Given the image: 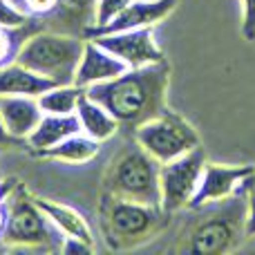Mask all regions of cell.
Here are the masks:
<instances>
[{
  "instance_id": "obj_1",
  "label": "cell",
  "mask_w": 255,
  "mask_h": 255,
  "mask_svg": "<svg viewBox=\"0 0 255 255\" xmlns=\"http://www.w3.org/2000/svg\"><path fill=\"white\" fill-rule=\"evenodd\" d=\"M168 92V65L154 63L130 67L124 74L85 88V94L106 106L121 126L136 128L163 110Z\"/></svg>"
},
{
  "instance_id": "obj_2",
  "label": "cell",
  "mask_w": 255,
  "mask_h": 255,
  "mask_svg": "<svg viewBox=\"0 0 255 255\" xmlns=\"http://www.w3.org/2000/svg\"><path fill=\"white\" fill-rule=\"evenodd\" d=\"M85 38L70 34L40 31L34 34L18 47L13 61L22 63L36 74L47 76L54 83H74L76 67L83 54Z\"/></svg>"
},
{
  "instance_id": "obj_3",
  "label": "cell",
  "mask_w": 255,
  "mask_h": 255,
  "mask_svg": "<svg viewBox=\"0 0 255 255\" xmlns=\"http://www.w3.org/2000/svg\"><path fill=\"white\" fill-rule=\"evenodd\" d=\"M159 168L161 163L134 141V145H128L112 163L108 175V195L150 204V206H161Z\"/></svg>"
},
{
  "instance_id": "obj_4",
  "label": "cell",
  "mask_w": 255,
  "mask_h": 255,
  "mask_svg": "<svg viewBox=\"0 0 255 255\" xmlns=\"http://www.w3.org/2000/svg\"><path fill=\"white\" fill-rule=\"evenodd\" d=\"M0 238L11 249H56L61 251L65 235L49 222V217L36 204L34 197L20 193L9 199L7 224Z\"/></svg>"
},
{
  "instance_id": "obj_5",
  "label": "cell",
  "mask_w": 255,
  "mask_h": 255,
  "mask_svg": "<svg viewBox=\"0 0 255 255\" xmlns=\"http://www.w3.org/2000/svg\"><path fill=\"white\" fill-rule=\"evenodd\" d=\"M134 141L148 154H152L159 163L177 159L199 145V136L195 128L184 117L168 110H161L152 119L136 126Z\"/></svg>"
},
{
  "instance_id": "obj_6",
  "label": "cell",
  "mask_w": 255,
  "mask_h": 255,
  "mask_svg": "<svg viewBox=\"0 0 255 255\" xmlns=\"http://www.w3.org/2000/svg\"><path fill=\"white\" fill-rule=\"evenodd\" d=\"M166 213L161 206L130 202V199L112 197L103 204V220H106V233L110 240L119 244H134L139 240H148L161 226Z\"/></svg>"
},
{
  "instance_id": "obj_7",
  "label": "cell",
  "mask_w": 255,
  "mask_h": 255,
  "mask_svg": "<svg viewBox=\"0 0 255 255\" xmlns=\"http://www.w3.org/2000/svg\"><path fill=\"white\" fill-rule=\"evenodd\" d=\"M204 166H206V154L199 145L181 157L161 163L159 188H161V211L166 215L179 213L181 208L190 206L199 188Z\"/></svg>"
},
{
  "instance_id": "obj_8",
  "label": "cell",
  "mask_w": 255,
  "mask_h": 255,
  "mask_svg": "<svg viewBox=\"0 0 255 255\" xmlns=\"http://www.w3.org/2000/svg\"><path fill=\"white\" fill-rule=\"evenodd\" d=\"M242 190H240V193H242ZM240 193L229 199L226 213H215V215H211L208 220L199 222V224L195 226V231L188 238L190 253L217 255V253L233 251L240 240V233L244 231V217H247V202H249V193H247V197H244V202L238 199Z\"/></svg>"
},
{
  "instance_id": "obj_9",
  "label": "cell",
  "mask_w": 255,
  "mask_h": 255,
  "mask_svg": "<svg viewBox=\"0 0 255 255\" xmlns=\"http://www.w3.org/2000/svg\"><path fill=\"white\" fill-rule=\"evenodd\" d=\"M255 175V166H242V163H208L204 166L199 188L190 202V211L224 204L247 186V181Z\"/></svg>"
},
{
  "instance_id": "obj_10",
  "label": "cell",
  "mask_w": 255,
  "mask_h": 255,
  "mask_svg": "<svg viewBox=\"0 0 255 255\" xmlns=\"http://www.w3.org/2000/svg\"><path fill=\"white\" fill-rule=\"evenodd\" d=\"M90 38H94L112 54H117L128 67H145L163 61V52L154 38V27L112 31V34L90 36Z\"/></svg>"
},
{
  "instance_id": "obj_11",
  "label": "cell",
  "mask_w": 255,
  "mask_h": 255,
  "mask_svg": "<svg viewBox=\"0 0 255 255\" xmlns=\"http://www.w3.org/2000/svg\"><path fill=\"white\" fill-rule=\"evenodd\" d=\"M177 7V0H132L130 4L119 11L106 27L99 29H88L85 38L99 34H112V31H128V29H141V27H157L161 20H166Z\"/></svg>"
},
{
  "instance_id": "obj_12",
  "label": "cell",
  "mask_w": 255,
  "mask_h": 255,
  "mask_svg": "<svg viewBox=\"0 0 255 255\" xmlns=\"http://www.w3.org/2000/svg\"><path fill=\"white\" fill-rule=\"evenodd\" d=\"M126 70H130V67L117 54H112L110 49H106L94 38H85L74 83L81 85V88H90V85L97 83H106V81L124 74Z\"/></svg>"
},
{
  "instance_id": "obj_13",
  "label": "cell",
  "mask_w": 255,
  "mask_h": 255,
  "mask_svg": "<svg viewBox=\"0 0 255 255\" xmlns=\"http://www.w3.org/2000/svg\"><path fill=\"white\" fill-rule=\"evenodd\" d=\"M0 117L13 139L27 141L43 117V108L38 97H0Z\"/></svg>"
},
{
  "instance_id": "obj_14",
  "label": "cell",
  "mask_w": 255,
  "mask_h": 255,
  "mask_svg": "<svg viewBox=\"0 0 255 255\" xmlns=\"http://www.w3.org/2000/svg\"><path fill=\"white\" fill-rule=\"evenodd\" d=\"M54 85L58 83L36 74L18 61L0 65V97H40Z\"/></svg>"
},
{
  "instance_id": "obj_15",
  "label": "cell",
  "mask_w": 255,
  "mask_h": 255,
  "mask_svg": "<svg viewBox=\"0 0 255 255\" xmlns=\"http://www.w3.org/2000/svg\"><path fill=\"white\" fill-rule=\"evenodd\" d=\"M76 132H83L81 130L76 112H72V115H52V112H43L36 130L27 136V145H29L34 152H40V150H45V148H52V145L61 143L63 139L76 134Z\"/></svg>"
},
{
  "instance_id": "obj_16",
  "label": "cell",
  "mask_w": 255,
  "mask_h": 255,
  "mask_svg": "<svg viewBox=\"0 0 255 255\" xmlns=\"http://www.w3.org/2000/svg\"><path fill=\"white\" fill-rule=\"evenodd\" d=\"M76 117H79L81 130L88 136H92V139L101 141V143L112 139L121 128L117 117L106 106H101L92 97H88V94H83V99H81L79 108H76Z\"/></svg>"
},
{
  "instance_id": "obj_17",
  "label": "cell",
  "mask_w": 255,
  "mask_h": 255,
  "mask_svg": "<svg viewBox=\"0 0 255 255\" xmlns=\"http://www.w3.org/2000/svg\"><path fill=\"white\" fill-rule=\"evenodd\" d=\"M34 199H36V204L43 208L45 215L49 217V222H52V224L56 226V229L61 231L63 235L79 238V240H83V242L97 247V244H94L92 229H90L88 220H85V217L81 215L79 211H74V208L67 206V204L54 202V199H43V197H34Z\"/></svg>"
},
{
  "instance_id": "obj_18",
  "label": "cell",
  "mask_w": 255,
  "mask_h": 255,
  "mask_svg": "<svg viewBox=\"0 0 255 255\" xmlns=\"http://www.w3.org/2000/svg\"><path fill=\"white\" fill-rule=\"evenodd\" d=\"M99 148H101V141L88 136L85 132H76V134L63 139L61 143L40 150L38 154L61 163H88L99 154Z\"/></svg>"
},
{
  "instance_id": "obj_19",
  "label": "cell",
  "mask_w": 255,
  "mask_h": 255,
  "mask_svg": "<svg viewBox=\"0 0 255 255\" xmlns=\"http://www.w3.org/2000/svg\"><path fill=\"white\" fill-rule=\"evenodd\" d=\"M85 94V88L76 83H58L49 88L38 97V103L43 112H52V115H72L76 112L81 99Z\"/></svg>"
},
{
  "instance_id": "obj_20",
  "label": "cell",
  "mask_w": 255,
  "mask_h": 255,
  "mask_svg": "<svg viewBox=\"0 0 255 255\" xmlns=\"http://www.w3.org/2000/svg\"><path fill=\"white\" fill-rule=\"evenodd\" d=\"M132 0H97L94 4V13H92V25L88 29H99V27H106L108 22L115 16H119V11L130 4Z\"/></svg>"
},
{
  "instance_id": "obj_21",
  "label": "cell",
  "mask_w": 255,
  "mask_h": 255,
  "mask_svg": "<svg viewBox=\"0 0 255 255\" xmlns=\"http://www.w3.org/2000/svg\"><path fill=\"white\" fill-rule=\"evenodd\" d=\"M29 13L13 0H0V27L2 29H16L27 22Z\"/></svg>"
},
{
  "instance_id": "obj_22",
  "label": "cell",
  "mask_w": 255,
  "mask_h": 255,
  "mask_svg": "<svg viewBox=\"0 0 255 255\" xmlns=\"http://www.w3.org/2000/svg\"><path fill=\"white\" fill-rule=\"evenodd\" d=\"M242 34L247 40H255V0H242Z\"/></svg>"
},
{
  "instance_id": "obj_23",
  "label": "cell",
  "mask_w": 255,
  "mask_h": 255,
  "mask_svg": "<svg viewBox=\"0 0 255 255\" xmlns=\"http://www.w3.org/2000/svg\"><path fill=\"white\" fill-rule=\"evenodd\" d=\"M94 249L97 247H92V244L83 242V240H79V238H70V235H65V238H63V244H61V253H65V255H70V253L90 255V253H94Z\"/></svg>"
},
{
  "instance_id": "obj_24",
  "label": "cell",
  "mask_w": 255,
  "mask_h": 255,
  "mask_svg": "<svg viewBox=\"0 0 255 255\" xmlns=\"http://www.w3.org/2000/svg\"><path fill=\"white\" fill-rule=\"evenodd\" d=\"M27 13H49L58 7V0H22Z\"/></svg>"
},
{
  "instance_id": "obj_25",
  "label": "cell",
  "mask_w": 255,
  "mask_h": 255,
  "mask_svg": "<svg viewBox=\"0 0 255 255\" xmlns=\"http://www.w3.org/2000/svg\"><path fill=\"white\" fill-rule=\"evenodd\" d=\"M244 235L255 238V193L249 188V202H247V217H244Z\"/></svg>"
},
{
  "instance_id": "obj_26",
  "label": "cell",
  "mask_w": 255,
  "mask_h": 255,
  "mask_svg": "<svg viewBox=\"0 0 255 255\" xmlns=\"http://www.w3.org/2000/svg\"><path fill=\"white\" fill-rule=\"evenodd\" d=\"M94 4H97V0H58V7H65L67 11H83V9H92V13H94Z\"/></svg>"
},
{
  "instance_id": "obj_27",
  "label": "cell",
  "mask_w": 255,
  "mask_h": 255,
  "mask_svg": "<svg viewBox=\"0 0 255 255\" xmlns=\"http://www.w3.org/2000/svg\"><path fill=\"white\" fill-rule=\"evenodd\" d=\"M9 56H11V34L9 29L0 27V65H4Z\"/></svg>"
},
{
  "instance_id": "obj_28",
  "label": "cell",
  "mask_w": 255,
  "mask_h": 255,
  "mask_svg": "<svg viewBox=\"0 0 255 255\" xmlns=\"http://www.w3.org/2000/svg\"><path fill=\"white\" fill-rule=\"evenodd\" d=\"M11 143H16V139L7 132V128H4V124H2V117H0V150L7 148V145H11Z\"/></svg>"
},
{
  "instance_id": "obj_29",
  "label": "cell",
  "mask_w": 255,
  "mask_h": 255,
  "mask_svg": "<svg viewBox=\"0 0 255 255\" xmlns=\"http://www.w3.org/2000/svg\"><path fill=\"white\" fill-rule=\"evenodd\" d=\"M4 224H7V202L0 206V235H2V231H4Z\"/></svg>"
},
{
  "instance_id": "obj_30",
  "label": "cell",
  "mask_w": 255,
  "mask_h": 255,
  "mask_svg": "<svg viewBox=\"0 0 255 255\" xmlns=\"http://www.w3.org/2000/svg\"><path fill=\"white\" fill-rule=\"evenodd\" d=\"M249 188H251V190H253V193H255V175L251 177V179H249Z\"/></svg>"
},
{
  "instance_id": "obj_31",
  "label": "cell",
  "mask_w": 255,
  "mask_h": 255,
  "mask_svg": "<svg viewBox=\"0 0 255 255\" xmlns=\"http://www.w3.org/2000/svg\"><path fill=\"white\" fill-rule=\"evenodd\" d=\"M4 193H7V190H2V188H0V206H2V204H4Z\"/></svg>"
},
{
  "instance_id": "obj_32",
  "label": "cell",
  "mask_w": 255,
  "mask_h": 255,
  "mask_svg": "<svg viewBox=\"0 0 255 255\" xmlns=\"http://www.w3.org/2000/svg\"><path fill=\"white\" fill-rule=\"evenodd\" d=\"M16 2H18V4H20V7H22V0H16ZM22 9H25V7H22Z\"/></svg>"
}]
</instances>
